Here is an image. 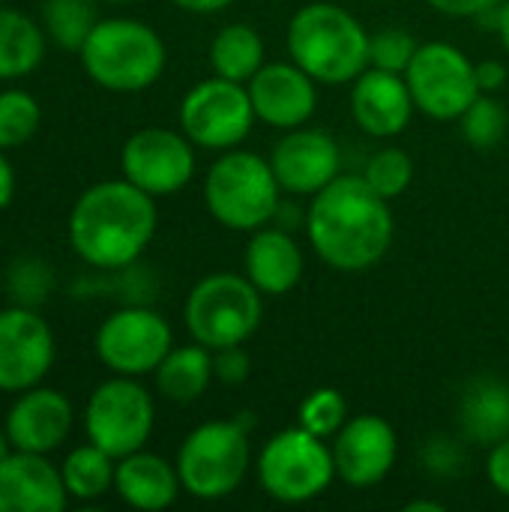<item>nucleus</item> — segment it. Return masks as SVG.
Instances as JSON below:
<instances>
[{
  "instance_id": "4468645a",
  "label": "nucleus",
  "mask_w": 509,
  "mask_h": 512,
  "mask_svg": "<svg viewBox=\"0 0 509 512\" xmlns=\"http://www.w3.org/2000/svg\"><path fill=\"white\" fill-rule=\"evenodd\" d=\"M54 366V333L30 306L0 309V393L39 387Z\"/></svg>"
},
{
  "instance_id": "f3484780",
  "label": "nucleus",
  "mask_w": 509,
  "mask_h": 512,
  "mask_svg": "<svg viewBox=\"0 0 509 512\" xmlns=\"http://www.w3.org/2000/svg\"><path fill=\"white\" fill-rule=\"evenodd\" d=\"M255 117L276 129L303 126L318 105L315 78L297 63H267L249 78Z\"/></svg>"
},
{
  "instance_id": "37998d69",
  "label": "nucleus",
  "mask_w": 509,
  "mask_h": 512,
  "mask_svg": "<svg viewBox=\"0 0 509 512\" xmlns=\"http://www.w3.org/2000/svg\"><path fill=\"white\" fill-rule=\"evenodd\" d=\"M105 3H132V0H105Z\"/></svg>"
},
{
  "instance_id": "aec40b11",
  "label": "nucleus",
  "mask_w": 509,
  "mask_h": 512,
  "mask_svg": "<svg viewBox=\"0 0 509 512\" xmlns=\"http://www.w3.org/2000/svg\"><path fill=\"white\" fill-rule=\"evenodd\" d=\"M414 108L417 105L405 75L372 66L354 78L351 114L363 132L375 138H393L411 123Z\"/></svg>"
},
{
  "instance_id": "f8f14e48",
  "label": "nucleus",
  "mask_w": 509,
  "mask_h": 512,
  "mask_svg": "<svg viewBox=\"0 0 509 512\" xmlns=\"http://www.w3.org/2000/svg\"><path fill=\"white\" fill-rule=\"evenodd\" d=\"M174 345L168 321L147 306L111 312L96 330V357L105 369L126 378L156 372Z\"/></svg>"
},
{
  "instance_id": "4c0bfd02",
  "label": "nucleus",
  "mask_w": 509,
  "mask_h": 512,
  "mask_svg": "<svg viewBox=\"0 0 509 512\" xmlns=\"http://www.w3.org/2000/svg\"><path fill=\"white\" fill-rule=\"evenodd\" d=\"M15 198V168L0 150V210H6Z\"/></svg>"
},
{
  "instance_id": "2eb2a0df",
  "label": "nucleus",
  "mask_w": 509,
  "mask_h": 512,
  "mask_svg": "<svg viewBox=\"0 0 509 512\" xmlns=\"http://www.w3.org/2000/svg\"><path fill=\"white\" fill-rule=\"evenodd\" d=\"M399 456V441L393 426L378 414H363L348 420L333 441L336 477L354 489H369L381 483Z\"/></svg>"
},
{
  "instance_id": "9d476101",
  "label": "nucleus",
  "mask_w": 509,
  "mask_h": 512,
  "mask_svg": "<svg viewBox=\"0 0 509 512\" xmlns=\"http://www.w3.org/2000/svg\"><path fill=\"white\" fill-rule=\"evenodd\" d=\"M414 105L435 120H459L483 93L477 66L450 42H426L405 69Z\"/></svg>"
},
{
  "instance_id": "39448f33",
  "label": "nucleus",
  "mask_w": 509,
  "mask_h": 512,
  "mask_svg": "<svg viewBox=\"0 0 509 512\" xmlns=\"http://www.w3.org/2000/svg\"><path fill=\"white\" fill-rule=\"evenodd\" d=\"M279 180L267 159L231 150L213 162L204 180V204L210 216L231 231H258L279 210Z\"/></svg>"
},
{
  "instance_id": "ddd939ff",
  "label": "nucleus",
  "mask_w": 509,
  "mask_h": 512,
  "mask_svg": "<svg viewBox=\"0 0 509 512\" xmlns=\"http://www.w3.org/2000/svg\"><path fill=\"white\" fill-rule=\"evenodd\" d=\"M120 168L129 183L147 195H174L195 174V153L186 132L147 126L126 138L120 153Z\"/></svg>"
},
{
  "instance_id": "f257e3e1",
  "label": "nucleus",
  "mask_w": 509,
  "mask_h": 512,
  "mask_svg": "<svg viewBox=\"0 0 509 512\" xmlns=\"http://www.w3.org/2000/svg\"><path fill=\"white\" fill-rule=\"evenodd\" d=\"M306 231L324 264L342 273H360L387 255L393 213L366 177H336L309 204Z\"/></svg>"
},
{
  "instance_id": "4be33fe9",
  "label": "nucleus",
  "mask_w": 509,
  "mask_h": 512,
  "mask_svg": "<svg viewBox=\"0 0 509 512\" xmlns=\"http://www.w3.org/2000/svg\"><path fill=\"white\" fill-rule=\"evenodd\" d=\"M114 489L123 498V504H129L135 510L156 512L177 501L183 483H180L177 465L165 462L156 453L138 450V453L117 459Z\"/></svg>"
},
{
  "instance_id": "473e14b6",
  "label": "nucleus",
  "mask_w": 509,
  "mask_h": 512,
  "mask_svg": "<svg viewBox=\"0 0 509 512\" xmlns=\"http://www.w3.org/2000/svg\"><path fill=\"white\" fill-rule=\"evenodd\" d=\"M417 48H420V45L414 42V36H411L408 30H402V27H387V30H381V33H375V36L369 39V60H372V66H378V69L405 75V69H408L411 57L417 54Z\"/></svg>"
},
{
  "instance_id": "79ce46f5",
  "label": "nucleus",
  "mask_w": 509,
  "mask_h": 512,
  "mask_svg": "<svg viewBox=\"0 0 509 512\" xmlns=\"http://www.w3.org/2000/svg\"><path fill=\"white\" fill-rule=\"evenodd\" d=\"M12 453V444H9V435H6V429H0V462L6 459Z\"/></svg>"
},
{
  "instance_id": "cd10ccee",
  "label": "nucleus",
  "mask_w": 509,
  "mask_h": 512,
  "mask_svg": "<svg viewBox=\"0 0 509 512\" xmlns=\"http://www.w3.org/2000/svg\"><path fill=\"white\" fill-rule=\"evenodd\" d=\"M45 33L69 51H81L84 39L96 27V3L93 0H45L42 6Z\"/></svg>"
},
{
  "instance_id": "423d86ee",
  "label": "nucleus",
  "mask_w": 509,
  "mask_h": 512,
  "mask_svg": "<svg viewBox=\"0 0 509 512\" xmlns=\"http://www.w3.org/2000/svg\"><path fill=\"white\" fill-rule=\"evenodd\" d=\"M186 330L210 348L243 345L261 324V291L237 273L204 276L186 297Z\"/></svg>"
},
{
  "instance_id": "f704fd0d",
  "label": "nucleus",
  "mask_w": 509,
  "mask_h": 512,
  "mask_svg": "<svg viewBox=\"0 0 509 512\" xmlns=\"http://www.w3.org/2000/svg\"><path fill=\"white\" fill-rule=\"evenodd\" d=\"M486 474H489V483L509 498V438L498 441L489 453V462H486Z\"/></svg>"
},
{
  "instance_id": "7ed1b4c3",
  "label": "nucleus",
  "mask_w": 509,
  "mask_h": 512,
  "mask_svg": "<svg viewBox=\"0 0 509 512\" xmlns=\"http://www.w3.org/2000/svg\"><path fill=\"white\" fill-rule=\"evenodd\" d=\"M366 27L336 3H309L288 24L294 63L321 84H345L372 66Z\"/></svg>"
},
{
  "instance_id": "393cba45",
  "label": "nucleus",
  "mask_w": 509,
  "mask_h": 512,
  "mask_svg": "<svg viewBox=\"0 0 509 512\" xmlns=\"http://www.w3.org/2000/svg\"><path fill=\"white\" fill-rule=\"evenodd\" d=\"M45 57V30L24 12L0 6V81L30 75Z\"/></svg>"
},
{
  "instance_id": "5701e85b",
  "label": "nucleus",
  "mask_w": 509,
  "mask_h": 512,
  "mask_svg": "<svg viewBox=\"0 0 509 512\" xmlns=\"http://www.w3.org/2000/svg\"><path fill=\"white\" fill-rule=\"evenodd\" d=\"M462 429L471 441L495 447L509 438V387L498 378H477L465 387L459 405Z\"/></svg>"
},
{
  "instance_id": "7c9ffc66",
  "label": "nucleus",
  "mask_w": 509,
  "mask_h": 512,
  "mask_svg": "<svg viewBox=\"0 0 509 512\" xmlns=\"http://www.w3.org/2000/svg\"><path fill=\"white\" fill-rule=\"evenodd\" d=\"M348 423V405L339 390L321 387L312 390L300 405V426L318 438H336V432Z\"/></svg>"
},
{
  "instance_id": "c756f323",
  "label": "nucleus",
  "mask_w": 509,
  "mask_h": 512,
  "mask_svg": "<svg viewBox=\"0 0 509 512\" xmlns=\"http://www.w3.org/2000/svg\"><path fill=\"white\" fill-rule=\"evenodd\" d=\"M459 120H462L465 141L477 150H492L507 135V111L501 108L498 99H492L486 93H480Z\"/></svg>"
},
{
  "instance_id": "f03ea898",
  "label": "nucleus",
  "mask_w": 509,
  "mask_h": 512,
  "mask_svg": "<svg viewBox=\"0 0 509 512\" xmlns=\"http://www.w3.org/2000/svg\"><path fill=\"white\" fill-rule=\"evenodd\" d=\"M156 201L135 183L102 180L84 189L69 213V246L96 270L129 267L153 240Z\"/></svg>"
},
{
  "instance_id": "b1692460",
  "label": "nucleus",
  "mask_w": 509,
  "mask_h": 512,
  "mask_svg": "<svg viewBox=\"0 0 509 512\" xmlns=\"http://www.w3.org/2000/svg\"><path fill=\"white\" fill-rule=\"evenodd\" d=\"M213 378H216V369H213L210 348H204L198 342L183 345V348H171L168 357L156 369L159 393L171 402H180V405L201 399Z\"/></svg>"
},
{
  "instance_id": "412c9836",
  "label": "nucleus",
  "mask_w": 509,
  "mask_h": 512,
  "mask_svg": "<svg viewBox=\"0 0 509 512\" xmlns=\"http://www.w3.org/2000/svg\"><path fill=\"white\" fill-rule=\"evenodd\" d=\"M246 279L267 297L297 288L303 279V252L282 228H258L246 246Z\"/></svg>"
},
{
  "instance_id": "20e7f679",
  "label": "nucleus",
  "mask_w": 509,
  "mask_h": 512,
  "mask_svg": "<svg viewBox=\"0 0 509 512\" xmlns=\"http://www.w3.org/2000/svg\"><path fill=\"white\" fill-rule=\"evenodd\" d=\"M78 54L87 78L111 93L147 90L165 72L162 36L135 18L96 21Z\"/></svg>"
},
{
  "instance_id": "c85d7f7f",
  "label": "nucleus",
  "mask_w": 509,
  "mask_h": 512,
  "mask_svg": "<svg viewBox=\"0 0 509 512\" xmlns=\"http://www.w3.org/2000/svg\"><path fill=\"white\" fill-rule=\"evenodd\" d=\"M39 123H42V108L33 93L21 87L0 90V150H12L30 141Z\"/></svg>"
},
{
  "instance_id": "9b49d317",
  "label": "nucleus",
  "mask_w": 509,
  "mask_h": 512,
  "mask_svg": "<svg viewBox=\"0 0 509 512\" xmlns=\"http://www.w3.org/2000/svg\"><path fill=\"white\" fill-rule=\"evenodd\" d=\"M255 123L249 87L222 75L195 84L180 102V126L186 138L207 150L237 147Z\"/></svg>"
},
{
  "instance_id": "6ab92c4d",
  "label": "nucleus",
  "mask_w": 509,
  "mask_h": 512,
  "mask_svg": "<svg viewBox=\"0 0 509 512\" xmlns=\"http://www.w3.org/2000/svg\"><path fill=\"white\" fill-rule=\"evenodd\" d=\"M66 504L63 474L48 456L12 450L0 462V512H60Z\"/></svg>"
},
{
  "instance_id": "a19ab883",
  "label": "nucleus",
  "mask_w": 509,
  "mask_h": 512,
  "mask_svg": "<svg viewBox=\"0 0 509 512\" xmlns=\"http://www.w3.org/2000/svg\"><path fill=\"white\" fill-rule=\"evenodd\" d=\"M420 510L441 512L444 510V504H438V501H411V504H408V512H420Z\"/></svg>"
},
{
  "instance_id": "c9c22d12",
  "label": "nucleus",
  "mask_w": 509,
  "mask_h": 512,
  "mask_svg": "<svg viewBox=\"0 0 509 512\" xmlns=\"http://www.w3.org/2000/svg\"><path fill=\"white\" fill-rule=\"evenodd\" d=\"M438 12L453 15V18H471V15H483L498 9L504 0H429Z\"/></svg>"
},
{
  "instance_id": "ea45409f",
  "label": "nucleus",
  "mask_w": 509,
  "mask_h": 512,
  "mask_svg": "<svg viewBox=\"0 0 509 512\" xmlns=\"http://www.w3.org/2000/svg\"><path fill=\"white\" fill-rule=\"evenodd\" d=\"M498 33H501V42L509 51V3L498 6Z\"/></svg>"
},
{
  "instance_id": "72a5a7b5",
  "label": "nucleus",
  "mask_w": 509,
  "mask_h": 512,
  "mask_svg": "<svg viewBox=\"0 0 509 512\" xmlns=\"http://www.w3.org/2000/svg\"><path fill=\"white\" fill-rule=\"evenodd\" d=\"M213 369L222 384H243L249 378V354L243 351V345L219 348L213 357Z\"/></svg>"
},
{
  "instance_id": "1a4fd4ad",
  "label": "nucleus",
  "mask_w": 509,
  "mask_h": 512,
  "mask_svg": "<svg viewBox=\"0 0 509 512\" xmlns=\"http://www.w3.org/2000/svg\"><path fill=\"white\" fill-rule=\"evenodd\" d=\"M153 399L150 393L126 375H114L102 381L84 408V432L87 441L102 447L108 456L123 459L129 453L144 450L153 432Z\"/></svg>"
},
{
  "instance_id": "a878e982",
  "label": "nucleus",
  "mask_w": 509,
  "mask_h": 512,
  "mask_svg": "<svg viewBox=\"0 0 509 512\" xmlns=\"http://www.w3.org/2000/svg\"><path fill=\"white\" fill-rule=\"evenodd\" d=\"M210 66L228 81H249L264 66V42L249 24H228L210 42Z\"/></svg>"
},
{
  "instance_id": "e433bc0d",
  "label": "nucleus",
  "mask_w": 509,
  "mask_h": 512,
  "mask_svg": "<svg viewBox=\"0 0 509 512\" xmlns=\"http://www.w3.org/2000/svg\"><path fill=\"white\" fill-rule=\"evenodd\" d=\"M477 81H480V90L483 93H495L507 81V66L501 60H483L477 66Z\"/></svg>"
},
{
  "instance_id": "0eeeda50",
  "label": "nucleus",
  "mask_w": 509,
  "mask_h": 512,
  "mask_svg": "<svg viewBox=\"0 0 509 512\" xmlns=\"http://www.w3.org/2000/svg\"><path fill=\"white\" fill-rule=\"evenodd\" d=\"M183 492L201 501H219L240 489L249 471V435L243 423L213 420L186 435L177 453Z\"/></svg>"
},
{
  "instance_id": "bb28decb",
  "label": "nucleus",
  "mask_w": 509,
  "mask_h": 512,
  "mask_svg": "<svg viewBox=\"0 0 509 512\" xmlns=\"http://www.w3.org/2000/svg\"><path fill=\"white\" fill-rule=\"evenodd\" d=\"M114 471H117V459L90 441L75 447L60 468L66 492L75 501H96L108 489H114Z\"/></svg>"
},
{
  "instance_id": "2f4dec72",
  "label": "nucleus",
  "mask_w": 509,
  "mask_h": 512,
  "mask_svg": "<svg viewBox=\"0 0 509 512\" xmlns=\"http://www.w3.org/2000/svg\"><path fill=\"white\" fill-rule=\"evenodd\" d=\"M366 183L381 195V198H399L411 180H414V162L405 150L399 147H387L381 153H375L366 165Z\"/></svg>"
},
{
  "instance_id": "a211bd4d",
  "label": "nucleus",
  "mask_w": 509,
  "mask_h": 512,
  "mask_svg": "<svg viewBox=\"0 0 509 512\" xmlns=\"http://www.w3.org/2000/svg\"><path fill=\"white\" fill-rule=\"evenodd\" d=\"M72 402L51 387H30L18 393L6 414V435L12 450L24 453H54L72 429Z\"/></svg>"
},
{
  "instance_id": "dca6fc26",
  "label": "nucleus",
  "mask_w": 509,
  "mask_h": 512,
  "mask_svg": "<svg viewBox=\"0 0 509 512\" xmlns=\"http://www.w3.org/2000/svg\"><path fill=\"white\" fill-rule=\"evenodd\" d=\"M270 168L285 192L318 195L339 177V144L318 129H288L270 153Z\"/></svg>"
},
{
  "instance_id": "6e6552de",
  "label": "nucleus",
  "mask_w": 509,
  "mask_h": 512,
  "mask_svg": "<svg viewBox=\"0 0 509 512\" xmlns=\"http://www.w3.org/2000/svg\"><path fill=\"white\" fill-rule=\"evenodd\" d=\"M333 477V450L303 426L273 435L258 456V483L282 504H306L324 495Z\"/></svg>"
},
{
  "instance_id": "58836bf2",
  "label": "nucleus",
  "mask_w": 509,
  "mask_h": 512,
  "mask_svg": "<svg viewBox=\"0 0 509 512\" xmlns=\"http://www.w3.org/2000/svg\"><path fill=\"white\" fill-rule=\"evenodd\" d=\"M171 3L180 6V9H186V12H195V15H210V12L225 9L234 0H171Z\"/></svg>"
}]
</instances>
